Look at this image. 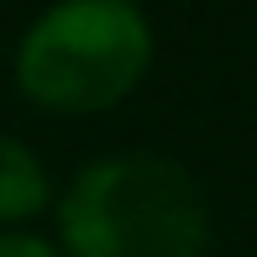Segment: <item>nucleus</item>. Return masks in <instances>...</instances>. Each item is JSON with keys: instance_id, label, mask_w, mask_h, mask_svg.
Here are the masks:
<instances>
[{"instance_id": "obj_1", "label": "nucleus", "mask_w": 257, "mask_h": 257, "mask_svg": "<svg viewBox=\"0 0 257 257\" xmlns=\"http://www.w3.org/2000/svg\"><path fill=\"white\" fill-rule=\"evenodd\" d=\"M58 236L68 257H205L210 210L184 163L121 153L74 173Z\"/></svg>"}, {"instance_id": "obj_2", "label": "nucleus", "mask_w": 257, "mask_h": 257, "mask_svg": "<svg viewBox=\"0 0 257 257\" xmlns=\"http://www.w3.org/2000/svg\"><path fill=\"white\" fill-rule=\"evenodd\" d=\"M153 58V27L137 0H58L16 48V84L42 110L89 115L137 89Z\"/></svg>"}, {"instance_id": "obj_3", "label": "nucleus", "mask_w": 257, "mask_h": 257, "mask_svg": "<svg viewBox=\"0 0 257 257\" xmlns=\"http://www.w3.org/2000/svg\"><path fill=\"white\" fill-rule=\"evenodd\" d=\"M48 205V173L27 142L0 132V220H27Z\"/></svg>"}, {"instance_id": "obj_4", "label": "nucleus", "mask_w": 257, "mask_h": 257, "mask_svg": "<svg viewBox=\"0 0 257 257\" xmlns=\"http://www.w3.org/2000/svg\"><path fill=\"white\" fill-rule=\"evenodd\" d=\"M0 257H58L48 241H37V236H0Z\"/></svg>"}]
</instances>
